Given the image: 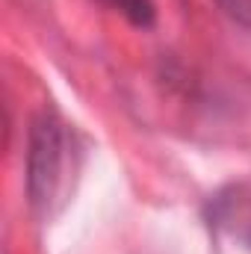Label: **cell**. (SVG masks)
<instances>
[{"mask_svg": "<svg viewBox=\"0 0 251 254\" xmlns=\"http://www.w3.org/2000/svg\"><path fill=\"white\" fill-rule=\"evenodd\" d=\"M231 21L243 24V27H251V0H213Z\"/></svg>", "mask_w": 251, "mask_h": 254, "instance_id": "4", "label": "cell"}, {"mask_svg": "<svg viewBox=\"0 0 251 254\" xmlns=\"http://www.w3.org/2000/svg\"><path fill=\"white\" fill-rule=\"evenodd\" d=\"M204 213L207 225L216 234L231 237L234 243L251 249V181L222 187L216 195H210Z\"/></svg>", "mask_w": 251, "mask_h": 254, "instance_id": "2", "label": "cell"}, {"mask_svg": "<svg viewBox=\"0 0 251 254\" xmlns=\"http://www.w3.org/2000/svg\"><path fill=\"white\" fill-rule=\"evenodd\" d=\"M98 3H104L107 9L119 12V15L127 18L133 27H142V30L154 27V21H157V6H154V0H98Z\"/></svg>", "mask_w": 251, "mask_h": 254, "instance_id": "3", "label": "cell"}, {"mask_svg": "<svg viewBox=\"0 0 251 254\" xmlns=\"http://www.w3.org/2000/svg\"><path fill=\"white\" fill-rule=\"evenodd\" d=\"M68 166V139L57 116L42 113L30 127L27 145V195L33 210L51 213L54 201L60 198Z\"/></svg>", "mask_w": 251, "mask_h": 254, "instance_id": "1", "label": "cell"}]
</instances>
